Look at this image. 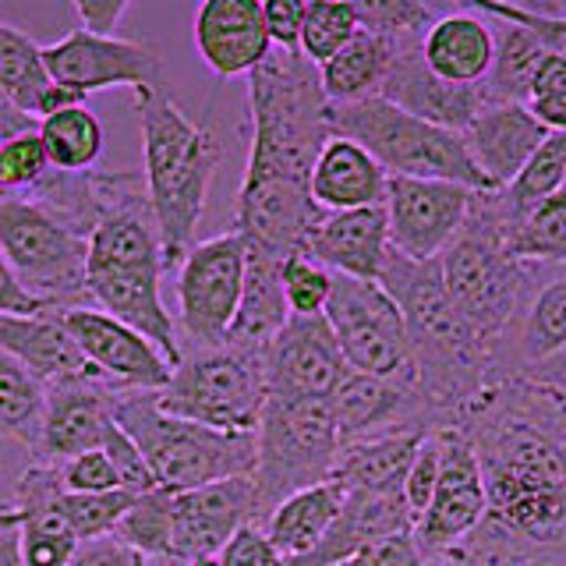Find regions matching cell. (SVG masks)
I'll list each match as a JSON object with an SVG mask.
<instances>
[{"label": "cell", "mask_w": 566, "mask_h": 566, "mask_svg": "<svg viewBox=\"0 0 566 566\" xmlns=\"http://www.w3.org/2000/svg\"><path fill=\"white\" fill-rule=\"evenodd\" d=\"M457 429L489 495L485 524L460 548L478 566H566V400L538 382H495Z\"/></svg>", "instance_id": "obj_1"}, {"label": "cell", "mask_w": 566, "mask_h": 566, "mask_svg": "<svg viewBox=\"0 0 566 566\" xmlns=\"http://www.w3.org/2000/svg\"><path fill=\"white\" fill-rule=\"evenodd\" d=\"M379 283L403 315L418 394L457 424L492 386V344L450 301L436 262H411L389 248Z\"/></svg>", "instance_id": "obj_2"}, {"label": "cell", "mask_w": 566, "mask_h": 566, "mask_svg": "<svg viewBox=\"0 0 566 566\" xmlns=\"http://www.w3.org/2000/svg\"><path fill=\"white\" fill-rule=\"evenodd\" d=\"M252 149L241 188H305L318 153L333 138L329 99L318 67L301 50H273L270 61L248 75Z\"/></svg>", "instance_id": "obj_3"}, {"label": "cell", "mask_w": 566, "mask_h": 566, "mask_svg": "<svg viewBox=\"0 0 566 566\" xmlns=\"http://www.w3.org/2000/svg\"><path fill=\"white\" fill-rule=\"evenodd\" d=\"M142 128V174H146L149 209L164 238L167 265H181L195 248V230L202 223L209 185L217 174L223 146L206 124H195L177 106L167 88L135 96Z\"/></svg>", "instance_id": "obj_4"}, {"label": "cell", "mask_w": 566, "mask_h": 566, "mask_svg": "<svg viewBox=\"0 0 566 566\" xmlns=\"http://www.w3.org/2000/svg\"><path fill=\"white\" fill-rule=\"evenodd\" d=\"M167 270L164 238L153 220L149 199L114 209L88 238V301L93 308L142 333L177 368L185 358L181 329L159 294V280Z\"/></svg>", "instance_id": "obj_5"}, {"label": "cell", "mask_w": 566, "mask_h": 566, "mask_svg": "<svg viewBox=\"0 0 566 566\" xmlns=\"http://www.w3.org/2000/svg\"><path fill=\"white\" fill-rule=\"evenodd\" d=\"M117 424L142 450L156 489L164 492H191L230 478H252L259 464L255 432H217L164 415L153 389H120Z\"/></svg>", "instance_id": "obj_6"}, {"label": "cell", "mask_w": 566, "mask_h": 566, "mask_svg": "<svg viewBox=\"0 0 566 566\" xmlns=\"http://www.w3.org/2000/svg\"><path fill=\"white\" fill-rule=\"evenodd\" d=\"M436 265L453 305L489 344H495L524 280V259L513 255V234L495 206V191H474L464 227Z\"/></svg>", "instance_id": "obj_7"}, {"label": "cell", "mask_w": 566, "mask_h": 566, "mask_svg": "<svg viewBox=\"0 0 566 566\" xmlns=\"http://www.w3.org/2000/svg\"><path fill=\"white\" fill-rule=\"evenodd\" d=\"M259 464H255V524L294 492L323 485L336 471L340 432H336L329 400L276 397L270 394L259 421Z\"/></svg>", "instance_id": "obj_8"}, {"label": "cell", "mask_w": 566, "mask_h": 566, "mask_svg": "<svg viewBox=\"0 0 566 566\" xmlns=\"http://www.w3.org/2000/svg\"><path fill=\"white\" fill-rule=\"evenodd\" d=\"M333 135L358 142L376 156L389 177H418V181H450L471 191H489L474 159L457 132L436 128L429 120L403 114L382 96L347 106H329Z\"/></svg>", "instance_id": "obj_9"}, {"label": "cell", "mask_w": 566, "mask_h": 566, "mask_svg": "<svg viewBox=\"0 0 566 566\" xmlns=\"http://www.w3.org/2000/svg\"><path fill=\"white\" fill-rule=\"evenodd\" d=\"M0 252L22 287L50 312L93 308L88 238L75 234L29 195H0Z\"/></svg>", "instance_id": "obj_10"}, {"label": "cell", "mask_w": 566, "mask_h": 566, "mask_svg": "<svg viewBox=\"0 0 566 566\" xmlns=\"http://www.w3.org/2000/svg\"><path fill=\"white\" fill-rule=\"evenodd\" d=\"M265 400H270L265 358L230 344L185 350L170 382L156 394L164 415L217 432H259Z\"/></svg>", "instance_id": "obj_11"}, {"label": "cell", "mask_w": 566, "mask_h": 566, "mask_svg": "<svg viewBox=\"0 0 566 566\" xmlns=\"http://www.w3.org/2000/svg\"><path fill=\"white\" fill-rule=\"evenodd\" d=\"M566 358V262H527L503 333L492 344V386L535 382Z\"/></svg>", "instance_id": "obj_12"}, {"label": "cell", "mask_w": 566, "mask_h": 566, "mask_svg": "<svg viewBox=\"0 0 566 566\" xmlns=\"http://www.w3.org/2000/svg\"><path fill=\"white\" fill-rule=\"evenodd\" d=\"M248 241L227 230L199 241L177 265V329L185 350L223 347L244 294Z\"/></svg>", "instance_id": "obj_13"}, {"label": "cell", "mask_w": 566, "mask_h": 566, "mask_svg": "<svg viewBox=\"0 0 566 566\" xmlns=\"http://www.w3.org/2000/svg\"><path fill=\"white\" fill-rule=\"evenodd\" d=\"M326 323L333 326V336L340 344L350 371L415 386V361L403 315L382 283L333 273Z\"/></svg>", "instance_id": "obj_14"}, {"label": "cell", "mask_w": 566, "mask_h": 566, "mask_svg": "<svg viewBox=\"0 0 566 566\" xmlns=\"http://www.w3.org/2000/svg\"><path fill=\"white\" fill-rule=\"evenodd\" d=\"M43 61L53 85L67 88L78 99L117 85H128L135 96H149L167 85L164 57L153 43L117 40V35L99 40L85 29H71L64 40L43 46Z\"/></svg>", "instance_id": "obj_15"}, {"label": "cell", "mask_w": 566, "mask_h": 566, "mask_svg": "<svg viewBox=\"0 0 566 566\" xmlns=\"http://www.w3.org/2000/svg\"><path fill=\"white\" fill-rule=\"evenodd\" d=\"M439 447H442L439 485L424 517L415 524V542L429 563L464 545L489 517L485 478L471 439L460 429H442Z\"/></svg>", "instance_id": "obj_16"}, {"label": "cell", "mask_w": 566, "mask_h": 566, "mask_svg": "<svg viewBox=\"0 0 566 566\" xmlns=\"http://www.w3.org/2000/svg\"><path fill=\"white\" fill-rule=\"evenodd\" d=\"M474 191L450 181H418V177H389L386 217L389 248L411 262H436L460 234Z\"/></svg>", "instance_id": "obj_17"}, {"label": "cell", "mask_w": 566, "mask_h": 566, "mask_svg": "<svg viewBox=\"0 0 566 566\" xmlns=\"http://www.w3.org/2000/svg\"><path fill=\"white\" fill-rule=\"evenodd\" d=\"M117 394L120 386L103 376H82L50 386L43 429L35 439L32 464L61 468L82 453L103 450L117 429Z\"/></svg>", "instance_id": "obj_18"}, {"label": "cell", "mask_w": 566, "mask_h": 566, "mask_svg": "<svg viewBox=\"0 0 566 566\" xmlns=\"http://www.w3.org/2000/svg\"><path fill=\"white\" fill-rule=\"evenodd\" d=\"M244 524H255V482L230 478L206 489L170 492V563L220 556Z\"/></svg>", "instance_id": "obj_19"}, {"label": "cell", "mask_w": 566, "mask_h": 566, "mask_svg": "<svg viewBox=\"0 0 566 566\" xmlns=\"http://www.w3.org/2000/svg\"><path fill=\"white\" fill-rule=\"evenodd\" d=\"M347 358L326 315L291 318L265 350V382L276 397L329 400L347 379Z\"/></svg>", "instance_id": "obj_20"}, {"label": "cell", "mask_w": 566, "mask_h": 566, "mask_svg": "<svg viewBox=\"0 0 566 566\" xmlns=\"http://www.w3.org/2000/svg\"><path fill=\"white\" fill-rule=\"evenodd\" d=\"M57 315L64 318L67 333L75 336L85 361L106 382H114L120 389H153V394H159L170 382L174 365L159 354V347L149 344L132 326L117 323L114 315H106L99 308H67Z\"/></svg>", "instance_id": "obj_21"}, {"label": "cell", "mask_w": 566, "mask_h": 566, "mask_svg": "<svg viewBox=\"0 0 566 566\" xmlns=\"http://www.w3.org/2000/svg\"><path fill=\"white\" fill-rule=\"evenodd\" d=\"M195 50L217 78L259 71L276 50L259 0H206L195 11Z\"/></svg>", "instance_id": "obj_22"}, {"label": "cell", "mask_w": 566, "mask_h": 566, "mask_svg": "<svg viewBox=\"0 0 566 566\" xmlns=\"http://www.w3.org/2000/svg\"><path fill=\"white\" fill-rule=\"evenodd\" d=\"M548 135L553 132L524 103L482 106L478 117L460 132L478 174L485 177L489 191H503L517 181V174L527 167V159L538 153V146Z\"/></svg>", "instance_id": "obj_23"}, {"label": "cell", "mask_w": 566, "mask_h": 566, "mask_svg": "<svg viewBox=\"0 0 566 566\" xmlns=\"http://www.w3.org/2000/svg\"><path fill=\"white\" fill-rule=\"evenodd\" d=\"M301 255L318 262L323 270L336 276L379 283V273L389 255L386 206L326 212V217L308 230L305 244H301Z\"/></svg>", "instance_id": "obj_24"}, {"label": "cell", "mask_w": 566, "mask_h": 566, "mask_svg": "<svg viewBox=\"0 0 566 566\" xmlns=\"http://www.w3.org/2000/svg\"><path fill=\"white\" fill-rule=\"evenodd\" d=\"M379 96L386 103L400 106L403 114L429 120L436 128H447L457 135L464 132L478 117V111L485 106L478 85H453L447 78H439L436 71L424 64L421 46L397 53Z\"/></svg>", "instance_id": "obj_25"}, {"label": "cell", "mask_w": 566, "mask_h": 566, "mask_svg": "<svg viewBox=\"0 0 566 566\" xmlns=\"http://www.w3.org/2000/svg\"><path fill=\"white\" fill-rule=\"evenodd\" d=\"M415 531V517L407 510L403 495H379V492H347V500L336 513L326 538L318 542L308 556L291 559L283 566H340L361 548L376 545L389 535H407Z\"/></svg>", "instance_id": "obj_26"}, {"label": "cell", "mask_w": 566, "mask_h": 566, "mask_svg": "<svg viewBox=\"0 0 566 566\" xmlns=\"http://www.w3.org/2000/svg\"><path fill=\"white\" fill-rule=\"evenodd\" d=\"M0 350L22 361L32 376H40L46 386H57L67 379L99 376L85 361L75 336L67 333L64 318L57 312L40 315H0Z\"/></svg>", "instance_id": "obj_27"}, {"label": "cell", "mask_w": 566, "mask_h": 566, "mask_svg": "<svg viewBox=\"0 0 566 566\" xmlns=\"http://www.w3.org/2000/svg\"><path fill=\"white\" fill-rule=\"evenodd\" d=\"M421 57L439 78L453 85H482L495 61L492 22L471 4H450V11L424 35Z\"/></svg>", "instance_id": "obj_28"}, {"label": "cell", "mask_w": 566, "mask_h": 566, "mask_svg": "<svg viewBox=\"0 0 566 566\" xmlns=\"http://www.w3.org/2000/svg\"><path fill=\"white\" fill-rule=\"evenodd\" d=\"M389 174L358 142L333 135L312 170V202L323 212L386 206Z\"/></svg>", "instance_id": "obj_29"}, {"label": "cell", "mask_w": 566, "mask_h": 566, "mask_svg": "<svg viewBox=\"0 0 566 566\" xmlns=\"http://www.w3.org/2000/svg\"><path fill=\"white\" fill-rule=\"evenodd\" d=\"M0 96L32 120H46L50 114L82 103L75 93L53 85L43 46L11 22H0Z\"/></svg>", "instance_id": "obj_30"}, {"label": "cell", "mask_w": 566, "mask_h": 566, "mask_svg": "<svg viewBox=\"0 0 566 566\" xmlns=\"http://www.w3.org/2000/svg\"><path fill=\"white\" fill-rule=\"evenodd\" d=\"M283 262L280 255L262 252L248 244V273H244V294L227 344L238 350L262 354L280 336V329L291 323L287 294H283Z\"/></svg>", "instance_id": "obj_31"}, {"label": "cell", "mask_w": 566, "mask_h": 566, "mask_svg": "<svg viewBox=\"0 0 566 566\" xmlns=\"http://www.w3.org/2000/svg\"><path fill=\"white\" fill-rule=\"evenodd\" d=\"M347 500V492L340 482H323V485H312L305 492H294L291 500H283L270 521H265V535L276 545V553L283 556V563L308 556L312 548L326 538V531L333 527L336 513H340Z\"/></svg>", "instance_id": "obj_32"}, {"label": "cell", "mask_w": 566, "mask_h": 566, "mask_svg": "<svg viewBox=\"0 0 566 566\" xmlns=\"http://www.w3.org/2000/svg\"><path fill=\"white\" fill-rule=\"evenodd\" d=\"M424 439L429 436H386V439L340 447L333 482H340L344 492L403 495L407 471H411L415 453Z\"/></svg>", "instance_id": "obj_33"}, {"label": "cell", "mask_w": 566, "mask_h": 566, "mask_svg": "<svg viewBox=\"0 0 566 566\" xmlns=\"http://www.w3.org/2000/svg\"><path fill=\"white\" fill-rule=\"evenodd\" d=\"M489 18V14H485ZM495 32V61L489 78L478 85L482 88V103H524L535 93V78L548 57V50L535 32H527L524 25L503 22V18H489Z\"/></svg>", "instance_id": "obj_34"}, {"label": "cell", "mask_w": 566, "mask_h": 566, "mask_svg": "<svg viewBox=\"0 0 566 566\" xmlns=\"http://www.w3.org/2000/svg\"><path fill=\"white\" fill-rule=\"evenodd\" d=\"M394 57H397V50L389 46L382 35L358 29V35H354L333 61L318 67L329 106L376 99L386 85L389 67H394Z\"/></svg>", "instance_id": "obj_35"}, {"label": "cell", "mask_w": 566, "mask_h": 566, "mask_svg": "<svg viewBox=\"0 0 566 566\" xmlns=\"http://www.w3.org/2000/svg\"><path fill=\"white\" fill-rule=\"evenodd\" d=\"M563 188H566V135H548L538 146V153L527 159V167L517 174V181L495 191V206H500L510 234L517 238L521 223L531 212L545 206Z\"/></svg>", "instance_id": "obj_36"}, {"label": "cell", "mask_w": 566, "mask_h": 566, "mask_svg": "<svg viewBox=\"0 0 566 566\" xmlns=\"http://www.w3.org/2000/svg\"><path fill=\"white\" fill-rule=\"evenodd\" d=\"M46 394L50 386L40 376H32L22 361L0 350V439L18 442L32 453L43 429Z\"/></svg>", "instance_id": "obj_37"}, {"label": "cell", "mask_w": 566, "mask_h": 566, "mask_svg": "<svg viewBox=\"0 0 566 566\" xmlns=\"http://www.w3.org/2000/svg\"><path fill=\"white\" fill-rule=\"evenodd\" d=\"M40 138L46 146L50 167L64 174H85L96 167L103 153V124L85 103L50 114L40 120Z\"/></svg>", "instance_id": "obj_38"}, {"label": "cell", "mask_w": 566, "mask_h": 566, "mask_svg": "<svg viewBox=\"0 0 566 566\" xmlns=\"http://www.w3.org/2000/svg\"><path fill=\"white\" fill-rule=\"evenodd\" d=\"M354 8L361 29L382 35L397 53L421 46L429 29L450 11V4H424V0H354Z\"/></svg>", "instance_id": "obj_39"}, {"label": "cell", "mask_w": 566, "mask_h": 566, "mask_svg": "<svg viewBox=\"0 0 566 566\" xmlns=\"http://www.w3.org/2000/svg\"><path fill=\"white\" fill-rule=\"evenodd\" d=\"M138 495L132 492H57V513L67 521V527L75 531L78 542H96V538H106L114 535L120 527V521L128 517V510L135 506Z\"/></svg>", "instance_id": "obj_40"}, {"label": "cell", "mask_w": 566, "mask_h": 566, "mask_svg": "<svg viewBox=\"0 0 566 566\" xmlns=\"http://www.w3.org/2000/svg\"><path fill=\"white\" fill-rule=\"evenodd\" d=\"M358 29L361 22H358L354 0H347V4L312 0V4H305V25H301V53H305L315 67H323L358 35Z\"/></svg>", "instance_id": "obj_41"}, {"label": "cell", "mask_w": 566, "mask_h": 566, "mask_svg": "<svg viewBox=\"0 0 566 566\" xmlns=\"http://www.w3.org/2000/svg\"><path fill=\"white\" fill-rule=\"evenodd\" d=\"M114 535L153 563H170V492L153 489L138 495Z\"/></svg>", "instance_id": "obj_42"}, {"label": "cell", "mask_w": 566, "mask_h": 566, "mask_svg": "<svg viewBox=\"0 0 566 566\" xmlns=\"http://www.w3.org/2000/svg\"><path fill=\"white\" fill-rule=\"evenodd\" d=\"M489 18H503V22L524 25L535 32L548 53L566 61V0H521V4H500V0H471Z\"/></svg>", "instance_id": "obj_43"}, {"label": "cell", "mask_w": 566, "mask_h": 566, "mask_svg": "<svg viewBox=\"0 0 566 566\" xmlns=\"http://www.w3.org/2000/svg\"><path fill=\"white\" fill-rule=\"evenodd\" d=\"M513 255L527 262H566V188L521 223Z\"/></svg>", "instance_id": "obj_44"}, {"label": "cell", "mask_w": 566, "mask_h": 566, "mask_svg": "<svg viewBox=\"0 0 566 566\" xmlns=\"http://www.w3.org/2000/svg\"><path fill=\"white\" fill-rule=\"evenodd\" d=\"M50 156L40 128L0 142V195H25L50 174Z\"/></svg>", "instance_id": "obj_45"}, {"label": "cell", "mask_w": 566, "mask_h": 566, "mask_svg": "<svg viewBox=\"0 0 566 566\" xmlns=\"http://www.w3.org/2000/svg\"><path fill=\"white\" fill-rule=\"evenodd\" d=\"M283 294H287L291 318L326 315L333 294V273L305 255H291L283 262Z\"/></svg>", "instance_id": "obj_46"}, {"label": "cell", "mask_w": 566, "mask_h": 566, "mask_svg": "<svg viewBox=\"0 0 566 566\" xmlns=\"http://www.w3.org/2000/svg\"><path fill=\"white\" fill-rule=\"evenodd\" d=\"M439 464H442V447H439V432H436L418 447L415 464L407 471V482H403V500H407V510H411L415 524L424 517V510H429L432 495H436Z\"/></svg>", "instance_id": "obj_47"}, {"label": "cell", "mask_w": 566, "mask_h": 566, "mask_svg": "<svg viewBox=\"0 0 566 566\" xmlns=\"http://www.w3.org/2000/svg\"><path fill=\"white\" fill-rule=\"evenodd\" d=\"M61 485L64 492H117L120 474L106 450H93L61 464Z\"/></svg>", "instance_id": "obj_48"}, {"label": "cell", "mask_w": 566, "mask_h": 566, "mask_svg": "<svg viewBox=\"0 0 566 566\" xmlns=\"http://www.w3.org/2000/svg\"><path fill=\"white\" fill-rule=\"evenodd\" d=\"M106 457L114 460V468H117V474H120V489L124 492H132V495H146V492H153L156 489V478H153V471H149V464H146V457H142V450L132 442V436L120 429H114V436L106 439Z\"/></svg>", "instance_id": "obj_49"}, {"label": "cell", "mask_w": 566, "mask_h": 566, "mask_svg": "<svg viewBox=\"0 0 566 566\" xmlns=\"http://www.w3.org/2000/svg\"><path fill=\"white\" fill-rule=\"evenodd\" d=\"M223 566H283V556L276 553V545L265 535V527L259 524H244L234 538L227 542L220 553Z\"/></svg>", "instance_id": "obj_50"}, {"label": "cell", "mask_w": 566, "mask_h": 566, "mask_svg": "<svg viewBox=\"0 0 566 566\" xmlns=\"http://www.w3.org/2000/svg\"><path fill=\"white\" fill-rule=\"evenodd\" d=\"M340 566H429V559L421 556L415 531H407V535H389L376 545L361 548L358 556H350Z\"/></svg>", "instance_id": "obj_51"}, {"label": "cell", "mask_w": 566, "mask_h": 566, "mask_svg": "<svg viewBox=\"0 0 566 566\" xmlns=\"http://www.w3.org/2000/svg\"><path fill=\"white\" fill-rule=\"evenodd\" d=\"M262 18L276 50H301V25H305V4L301 0H265Z\"/></svg>", "instance_id": "obj_52"}, {"label": "cell", "mask_w": 566, "mask_h": 566, "mask_svg": "<svg viewBox=\"0 0 566 566\" xmlns=\"http://www.w3.org/2000/svg\"><path fill=\"white\" fill-rule=\"evenodd\" d=\"M71 566H153L138 548L124 545L117 535H106L96 542H82Z\"/></svg>", "instance_id": "obj_53"}, {"label": "cell", "mask_w": 566, "mask_h": 566, "mask_svg": "<svg viewBox=\"0 0 566 566\" xmlns=\"http://www.w3.org/2000/svg\"><path fill=\"white\" fill-rule=\"evenodd\" d=\"M128 0H75L71 11L78 18V29L88 35H99V40H114V29L124 14H128Z\"/></svg>", "instance_id": "obj_54"}, {"label": "cell", "mask_w": 566, "mask_h": 566, "mask_svg": "<svg viewBox=\"0 0 566 566\" xmlns=\"http://www.w3.org/2000/svg\"><path fill=\"white\" fill-rule=\"evenodd\" d=\"M40 312H50V308L40 305V301L22 287V280L11 270V262L0 252V315H40Z\"/></svg>", "instance_id": "obj_55"}, {"label": "cell", "mask_w": 566, "mask_h": 566, "mask_svg": "<svg viewBox=\"0 0 566 566\" xmlns=\"http://www.w3.org/2000/svg\"><path fill=\"white\" fill-rule=\"evenodd\" d=\"M0 566H25L22 542H18V517L11 503H0Z\"/></svg>", "instance_id": "obj_56"}, {"label": "cell", "mask_w": 566, "mask_h": 566, "mask_svg": "<svg viewBox=\"0 0 566 566\" xmlns=\"http://www.w3.org/2000/svg\"><path fill=\"white\" fill-rule=\"evenodd\" d=\"M527 111L535 114L553 135H566V88L553 96H542V99H531Z\"/></svg>", "instance_id": "obj_57"}, {"label": "cell", "mask_w": 566, "mask_h": 566, "mask_svg": "<svg viewBox=\"0 0 566 566\" xmlns=\"http://www.w3.org/2000/svg\"><path fill=\"white\" fill-rule=\"evenodd\" d=\"M566 88V61L556 57V53H548L538 78H535V93H531V99H542V96H553V93H563ZM527 99V103H531Z\"/></svg>", "instance_id": "obj_58"}, {"label": "cell", "mask_w": 566, "mask_h": 566, "mask_svg": "<svg viewBox=\"0 0 566 566\" xmlns=\"http://www.w3.org/2000/svg\"><path fill=\"white\" fill-rule=\"evenodd\" d=\"M32 128H40V120H32L29 114H22L18 106H11L4 96H0V142H8L22 132H32Z\"/></svg>", "instance_id": "obj_59"}, {"label": "cell", "mask_w": 566, "mask_h": 566, "mask_svg": "<svg viewBox=\"0 0 566 566\" xmlns=\"http://www.w3.org/2000/svg\"><path fill=\"white\" fill-rule=\"evenodd\" d=\"M538 386H545V389H553V394H559L563 400H566V358L563 361H556L548 371H542V376L535 379Z\"/></svg>", "instance_id": "obj_60"}, {"label": "cell", "mask_w": 566, "mask_h": 566, "mask_svg": "<svg viewBox=\"0 0 566 566\" xmlns=\"http://www.w3.org/2000/svg\"><path fill=\"white\" fill-rule=\"evenodd\" d=\"M188 566H223V563H220V556H206V559H195Z\"/></svg>", "instance_id": "obj_61"}, {"label": "cell", "mask_w": 566, "mask_h": 566, "mask_svg": "<svg viewBox=\"0 0 566 566\" xmlns=\"http://www.w3.org/2000/svg\"><path fill=\"white\" fill-rule=\"evenodd\" d=\"M153 563V559H149ZM153 566H174V563H153Z\"/></svg>", "instance_id": "obj_62"}, {"label": "cell", "mask_w": 566, "mask_h": 566, "mask_svg": "<svg viewBox=\"0 0 566 566\" xmlns=\"http://www.w3.org/2000/svg\"><path fill=\"white\" fill-rule=\"evenodd\" d=\"M4 442H8V439H0V447H4Z\"/></svg>", "instance_id": "obj_63"}]
</instances>
